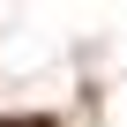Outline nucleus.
<instances>
[{
  "label": "nucleus",
  "instance_id": "obj_1",
  "mask_svg": "<svg viewBox=\"0 0 127 127\" xmlns=\"http://www.w3.org/2000/svg\"><path fill=\"white\" fill-rule=\"evenodd\" d=\"M0 127H52V120H45V112H30V120H0Z\"/></svg>",
  "mask_w": 127,
  "mask_h": 127
}]
</instances>
